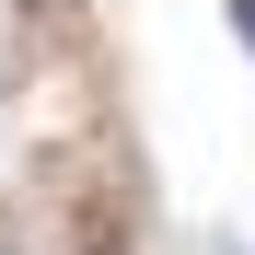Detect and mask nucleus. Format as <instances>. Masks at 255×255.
Listing matches in <instances>:
<instances>
[{
    "instance_id": "f257e3e1",
    "label": "nucleus",
    "mask_w": 255,
    "mask_h": 255,
    "mask_svg": "<svg viewBox=\"0 0 255 255\" xmlns=\"http://www.w3.org/2000/svg\"><path fill=\"white\" fill-rule=\"evenodd\" d=\"M232 35H244V47H255V0H232Z\"/></svg>"
},
{
    "instance_id": "f03ea898",
    "label": "nucleus",
    "mask_w": 255,
    "mask_h": 255,
    "mask_svg": "<svg viewBox=\"0 0 255 255\" xmlns=\"http://www.w3.org/2000/svg\"><path fill=\"white\" fill-rule=\"evenodd\" d=\"M23 12H35V23H58V0H23Z\"/></svg>"
},
{
    "instance_id": "7ed1b4c3",
    "label": "nucleus",
    "mask_w": 255,
    "mask_h": 255,
    "mask_svg": "<svg viewBox=\"0 0 255 255\" xmlns=\"http://www.w3.org/2000/svg\"><path fill=\"white\" fill-rule=\"evenodd\" d=\"M209 255H244V244H209Z\"/></svg>"
}]
</instances>
